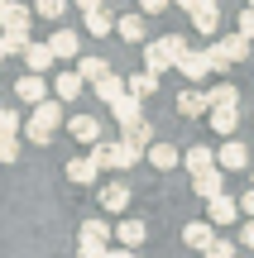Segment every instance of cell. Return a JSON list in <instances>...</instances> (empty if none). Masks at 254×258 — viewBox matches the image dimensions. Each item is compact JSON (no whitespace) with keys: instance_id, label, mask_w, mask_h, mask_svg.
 <instances>
[{"instance_id":"6da1fadb","label":"cell","mask_w":254,"mask_h":258,"mask_svg":"<svg viewBox=\"0 0 254 258\" xmlns=\"http://www.w3.org/2000/svg\"><path fill=\"white\" fill-rule=\"evenodd\" d=\"M58 124H63V105H58V101H38L34 115L24 120V134L34 139L38 148H48V144H53V134H58Z\"/></svg>"},{"instance_id":"7a4b0ae2","label":"cell","mask_w":254,"mask_h":258,"mask_svg":"<svg viewBox=\"0 0 254 258\" xmlns=\"http://www.w3.org/2000/svg\"><path fill=\"white\" fill-rule=\"evenodd\" d=\"M182 48H187V38H182V34H163V38H154V43L144 48V72L163 77V72H168V67L182 57Z\"/></svg>"},{"instance_id":"3957f363","label":"cell","mask_w":254,"mask_h":258,"mask_svg":"<svg viewBox=\"0 0 254 258\" xmlns=\"http://www.w3.org/2000/svg\"><path fill=\"white\" fill-rule=\"evenodd\" d=\"M207 57H211V72H226L230 62H245L249 57V38L245 34H226V38H216L207 48Z\"/></svg>"},{"instance_id":"277c9868","label":"cell","mask_w":254,"mask_h":258,"mask_svg":"<svg viewBox=\"0 0 254 258\" xmlns=\"http://www.w3.org/2000/svg\"><path fill=\"white\" fill-rule=\"evenodd\" d=\"M173 67H178L187 82H201V77L211 72V57H207V48H182V57H178Z\"/></svg>"},{"instance_id":"5b68a950","label":"cell","mask_w":254,"mask_h":258,"mask_svg":"<svg viewBox=\"0 0 254 258\" xmlns=\"http://www.w3.org/2000/svg\"><path fill=\"white\" fill-rule=\"evenodd\" d=\"M216 167H221V172H245V167H249V148L240 144V139H230V144L216 153Z\"/></svg>"},{"instance_id":"8992f818","label":"cell","mask_w":254,"mask_h":258,"mask_svg":"<svg viewBox=\"0 0 254 258\" xmlns=\"http://www.w3.org/2000/svg\"><path fill=\"white\" fill-rule=\"evenodd\" d=\"M130 201H134V196H130V186H125V182L101 186V211L106 215H125V211H130Z\"/></svg>"},{"instance_id":"52a82bcc","label":"cell","mask_w":254,"mask_h":258,"mask_svg":"<svg viewBox=\"0 0 254 258\" xmlns=\"http://www.w3.org/2000/svg\"><path fill=\"white\" fill-rule=\"evenodd\" d=\"M144 163H154V167H159V172H173V167L182 163V153H178V148H173V144H159V139H154V144L144 148Z\"/></svg>"},{"instance_id":"ba28073f","label":"cell","mask_w":254,"mask_h":258,"mask_svg":"<svg viewBox=\"0 0 254 258\" xmlns=\"http://www.w3.org/2000/svg\"><path fill=\"white\" fill-rule=\"evenodd\" d=\"M192 191H197L201 201L221 196V191H226V172H221V167H207V172H197V177H192Z\"/></svg>"},{"instance_id":"9c48e42d","label":"cell","mask_w":254,"mask_h":258,"mask_svg":"<svg viewBox=\"0 0 254 258\" xmlns=\"http://www.w3.org/2000/svg\"><path fill=\"white\" fill-rule=\"evenodd\" d=\"M15 96H19V101H29V105H38V101H48V86H43V77H38V72H24L15 82Z\"/></svg>"},{"instance_id":"30bf717a","label":"cell","mask_w":254,"mask_h":258,"mask_svg":"<svg viewBox=\"0 0 254 258\" xmlns=\"http://www.w3.org/2000/svg\"><path fill=\"white\" fill-rule=\"evenodd\" d=\"M111 239H120V249H139V244L149 239V230H144V220H120L111 230Z\"/></svg>"},{"instance_id":"8fae6325","label":"cell","mask_w":254,"mask_h":258,"mask_svg":"<svg viewBox=\"0 0 254 258\" xmlns=\"http://www.w3.org/2000/svg\"><path fill=\"white\" fill-rule=\"evenodd\" d=\"M235 215H240V206L230 201L226 191H221V196H211V201H207V220H211V225H235Z\"/></svg>"},{"instance_id":"7c38bea8","label":"cell","mask_w":254,"mask_h":258,"mask_svg":"<svg viewBox=\"0 0 254 258\" xmlns=\"http://www.w3.org/2000/svg\"><path fill=\"white\" fill-rule=\"evenodd\" d=\"M211 239H216V225H211V220H192V225H182V244H187V249H207Z\"/></svg>"},{"instance_id":"4fadbf2b","label":"cell","mask_w":254,"mask_h":258,"mask_svg":"<svg viewBox=\"0 0 254 258\" xmlns=\"http://www.w3.org/2000/svg\"><path fill=\"white\" fill-rule=\"evenodd\" d=\"M144 158V148L139 144H130V139H120V144H111V167L115 172H125V167H134Z\"/></svg>"},{"instance_id":"5bb4252c","label":"cell","mask_w":254,"mask_h":258,"mask_svg":"<svg viewBox=\"0 0 254 258\" xmlns=\"http://www.w3.org/2000/svg\"><path fill=\"white\" fill-rule=\"evenodd\" d=\"M67 129H72L77 144H96V139H101V120H96V115H72Z\"/></svg>"},{"instance_id":"9a60e30c","label":"cell","mask_w":254,"mask_h":258,"mask_svg":"<svg viewBox=\"0 0 254 258\" xmlns=\"http://www.w3.org/2000/svg\"><path fill=\"white\" fill-rule=\"evenodd\" d=\"M111 115H115V124H120V129H125V124H134V120H144V105H139V101H134V96H130V91H125V96H120V101H111Z\"/></svg>"},{"instance_id":"2e32d148","label":"cell","mask_w":254,"mask_h":258,"mask_svg":"<svg viewBox=\"0 0 254 258\" xmlns=\"http://www.w3.org/2000/svg\"><path fill=\"white\" fill-rule=\"evenodd\" d=\"M48 53H53V57H77V53H82V38H77L72 29H58V34L48 38Z\"/></svg>"},{"instance_id":"e0dca14e","label":"cell","mask_w":254,"mask_h":258,"mask_svg":"<svg viewBox=\"0 0 254 258\" xmlns=\"http://www.w3.org/2000/svg\"><path fill=\"white\" fill-rule=\"evenodd\" d=\"M182 167H187V172L197 177V172H207V167H216V153H211L207 144H192L187 153H182Z\"/></svg>"},{"instance_id":"ac0fdd59","label":"cell","mask_w":254,"mask_h":258,"mask_svg":"<svg viewBox=\"0 0 254 258\" xmlns=\"http://www.w3.org/2000/svg\"><path fill=\"white\" fill-rule=\"evenodd\" d=\"M211 129L216 134H235V124H240V105H211Z\"/></svg>"},{"instance_id":"d6986e66","label":"cell","mask_w":254,"mask_h":258,"mask_svg":"<svg viewBox=\"0 0 254 258\" xmlns=\"http://www.w3.org/2000/svg\"><path fill=\"white\" fill-rule=\"evenodd\" d=\"M125 91H130L134 101H149V96L159 91V77L154 72H134V77H125Z\"/></svg>"},{"instance_id":"ffe728a7","label":"cell","mask_w":254,"mask_h":258,"mask_svg":"<svg viewBox=\"0 0 254 258\" xmlns=\"http://www.w3.org/2000/svg\"><path fill=\"white\" fill-rule=\"evenodd\" d=\"M82 19H86V34H96V38H106V34H111V29H115V15H111V10H82Z\"/></svg>"},{"instance_id":"44dd1931","label":"cell","mask_w":254,"mask_h":258,"mask_svg":"<svg viewBox=\"0 0 254 258\" xmlns=\"http://www.w3.org/2000/svg\"><path fill=\"white\" fill-rule=\"evenodd\" d=\"M187 15H192V24H197V34H216L221 29V10L216 5H192Z\"/></svg>"},{"instance_id":"7402d4cb","label":"cell","mask_w":254,"mask_h":258,"mask_svg":"<svg viewBox=\"0 0 254 258\" xmlns=\"http://www.w3.org/2000/svg\"><path fill=\"white\" fill-rule=\"evenodd\" d=\"M29 19H34V10H29V5L5 0V10H0V24H5V29H29Z\"/></svg>"},{"instance_id":"603a6c76","label":"cell","mask_w":254,"mask_h":258,"mask_svg":"<svg viewBox=\"0 0 254 258\" xmlns=\"http://www.w3.org/2000/svg\"><path fill=\"white\" fill-rule=\"evenodd\" d=\"M96 172H101V167H96L91 158H72V163H67V182H77V186H91Z\"/></svg>"},{"instance_id":"cb8c5ba5","label":"cell","mask_w":254,"mask_h":258,"mask_svg":"<svg viewBox=\"0 0 254 258\" xmlns=\"http://www.w3.org/2000/svg\"><path fill=\"white\" fill-rule=\"evenodd\" d=\"M24 62H29V72H38V77H43L48 67L58 62V57L48 53V43H29V48H24Z\"/></svg>"},{"instance_id":"d4e9b609","label":"cell","mask_w":254,"mask_h":258,"mask_svg":"<svg viewBox=\"0 0 254 258\" xmlns=\"http://www.w3.org/2000/svg\"><path fill=\"white\" fill-rule=\"evenodd\" d=\"M91 91L101 96L106 105H111V101H120V96H125V77H115V72H106L101 82H91Z\"/></svg>"},{"instance_id":"484cf974","label":"cell","mask_w":254,"mask_h":258,"mask_svg":"<svg viewBox=\"0 0 254 258\" xmlns=\"http://www.w3.org/2000/svg\"><path fill=\"white\" fill-rule=\"evenodd\" d=\"M178 110L187 115V120H197V115L211 110V101H207V91H182V96H178Z\"/></svg>"},{"instance_id":"4316f807","label":"cell","mask_w":254,"mask_h":258,"mask_svg":"<svg viewBox=\"0 0 254 258\" xmlns=\"http://www.w3.org/2000/svg\"><path fill=\"white\" fill-rule=\"evenodd\" d=\"M53 91H58V101H77V96L86 91V82H82L77 72H63V77L53 82Z\"/></svg>"},{"instance_id":"83f0119b","label":"cell","mask_w":254,"mask_h":258,"mask_svg":"<svg viewBox=\"0 0 254 258\" xmlns=\"http://www.w3.org/2000/svg\"><path fill=\"white\" fill-rule=\"evenodd\" d=\"M115 29H120L125 43H144V15H120V19H115Z\"/></svg>"},{"instance_id":"f1b7e54d","label":"cell","mask_w":254,"mask_h":258,"mask_svg":"<svg viewBox=\"0 0 254 258\" xmlns=\"http://www.w3.org/2000/svg\"><path fill=\"white\" fill-rule=\"evenodd\" d=\"M77 239H82V244H101V249H106V244H111V225H106V220H82V234H77Z\"/></svg>"},{"instance_id":"f546056e","label":"cell","mask_w":254,"mask_h":258,"mask_svg":"<svg viewBox=\"0 0 254 258\" xmlns=\"http://www.w3.org/2000/svg\"><path fill=\"white\" fill-rule=\"evenodd\" d=\"M120 139H130V144L149 148V144H154V124H149V120H134V124H125V129H120Z\"/></svg>"},{"instance_id":"4dcf8cb0","label":"cell","mask_w":254,"mask_h":258,"mask_svg":"<svg viewBox=\"0 0 254 258\" xmlns=\"http://www.w3.org/2000/svg\"><path fill=\"white\" fill-rule=\"evenodd\" d=\"M106 72H111V62H106V57H82V67H77V77H82L86 86H91V82H101Z\"/></svg>"},{"instance_id":"1f68e13d","label":"cell","mask_w":254,"mask_h":258,"mask_svg":"<svg viewBox=\"0 0 254 258\" xmlns=\"http://www.w3.org/2000/svg\"><path fill=\"white\" fill-rule=\"evenodd\" d=\"M0 48H5V57L10 53H24V48H29V29H0Z\"/></svg>"},{"instance_id":"d6a6232c","label":"cell","mask_w":254,"mask_h":258,"mask_svg":"<svg viewBox=\"0 0 254 258\" xmlns=\"http://www.w3.org/2000/svg\"><path fill=\"white\" fill-rule=\"evenodd\" d=\"M207 101L211 105H240V91L230 82H221V86H211V91H207Z\"/></svg>"},{"instance_id":"836d02e7","label":"cell","mask_w":254,"mask_h":258,"mask_svg":"<svg viewBox=\"0 0 254 258\" xmlns=\"http://www.w3.org/2000/svg\"><path fill=\"white\" fill-rule=\"evenodd\" d=\"M63 10H67V0H34V15H43V19H63Z\"/></svg>"},{"instance_id":"e575fe53","label":"cell","mask_w":254,"mask_h":258,"mask_svg":"<svg viewBox=\"0 0 254 258\" xmlns=\"http://www.w3.org/2000/svg\"><path fill=\"white\" fill-rule=\"evenodd\" d=\"M0 163H19V139L15 134H0Z\"/></svg>"},{"instance_id":"d590c367","label":"cell","mask_w":254,"mask_h":258,"mask_svg":"<svg viewBox=\"0 0 254 258\" xmlns=\"http://www.w3.org/2000/svg\"><path fill=\"white\" fill-rule=\"evenodd\" d=\"M201 253H207V258H235V244H230V239H211Z\"/></svg>"},{"instance_id":"8d00e7d4","label":"cell","mask_w":254,"mask_h":258,"mask_svg":"<svg viewBox=\"0 0 254 258\" xmlns=\"http://www.w3.org/2000/svg\"><path fill=\"white\" fill-rule=\"evenodd\" d=\"M19 129H24V120L15 110H0V134H19Z\"/></svg>"},{"instance_id":"74e56055","label":"cell","mask_w":254,"mask_h":258,"mask_svg":"<svg viewBox=\"0 0 254 258\" xmlns=\"http://www.w3.org/2000/svg\"><path fill=\"white\" fill-rule=\"evenodd\" d=\"M240 34L254 43V5H249V10H240Z\"/></svg>"},{"instance_id":"f35d334b","label":"cell","mask_w":254,"mask_h":258,"mask_svg":"<svg viewBox=\"0 0 254 258\" xmlns=\"http://www.w3.org/2000/svg\"><path fill=\"white\" fill-rule=\"evenodd\" d=\"M168 5H173V0H139V10H144V15H163Z\"/></svg>"},{"instance_id":"ab89813d","label":"cell","mask_w":254,"mask_h":258,"mask_svg":"<svg viewBox=\"0 0 254 258\" xmlns=\"http://www.w3.org/2000/svg\"><path fill=\"white\" fill-rule=\"evenodd\" d=\"M77 258H106V249H101V244H82V249H77Z\"/></svg>"},{"instance_id":"60d3db41","label":"cell","mask_w":254,"mask_h":258,"mask_svg":"<svg viewBox=\"0 0 254 258\" xmlns=\"http://www.w3.org/2000/svg\"><path fill=\"white\" fill-rule=\"evenodd\" d=\"M235 206H240V211H245V215H249V220H254V186H249V191H245V196H240V201H235Z\"/></svg>"},{"instance_id":"b9f144b4","label":"cell","mask_w":254,"mask_h":258,"mask_svg":"<svg viewBox=\"0 0 254 258\" xmlns=\"http://www.w3.org/2000/svg\"><path fill=\"white\" fill-rule=\"evenodd\" d=\"M240 244H245V249H254V220H245V230H240Z\"/></svg>"},{"instance_id":"7bdbcfd3","label":"cell","mask_w":254,"mask_h":258,"mask_svg":"<svg viewBox=\"0 0 254 258\" xmlns=\"http://www.w3.org/2000/svg\"><path fill=\"white\" fill-rule=\"evenodd\" d=\"M106 258H134V249H106Z\"/></svg>"},{"instance_id":"ee69618b","label":"cell","mask_w":254,"mask_h":258,"mask_svg":"<svg viewBox=\"0 0 254 258\" xmlns=\"http://www.w3.org/2000/svg\"><path fill=\"white\" fill-rule=\"evenodd\" d=\"M106 0H77V10H101Z\"/></svg>"},{"instance_id":"f6af8a7d","label":"cell","mask_w":254,"mask_h":258,"mask_svg":"<svg viewBox=\"0 0 254 258\" xmlns=\"http://www.w3.org/2000/svg\"><path fill=\"white\" fill-rule=\"evenodd\" d=\"M0 62H5V48H0Z\"/></svg>"},{"instance_id":"bcb514c9","label":"cell","mask_w":254,"mask_h":258,"mask_svg":"<svg viewBox=\"0 0 254 258\" xmlns=\"http://www.w3.org/2000/svg\"><path fill=\"white\" fill-rule=\"evenodd\" d=\"M178 5H182V10H187V0H178Z\"/></svg>"},{"instance_id":"7dc6e473","label":"cell","mask_w":254,"mask_h":258,"mask_svg":"<svg viewBox=\"0 0 254 258\" xmlns=\"http://www.w3.org/2000/svg\"><path fill=\"white\" fill-rule=\"evenodd\" d=\"M0 10H5V0H0Z\"/></svg>"},{"instance_id":"c3c4849f","label":"cell","mask_w":254,"mask_h":258,"mask_svg":"<svg viewBox=\"0 0 254 258\" xmlns=\"http://www.w3.org/2000/svg\"><path fill=\"white\" fill-rule=\"evenodd\" d=\"M249 5H254V0H249Z\"/></svg>"}]
</instances>
